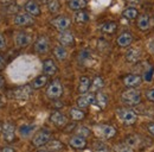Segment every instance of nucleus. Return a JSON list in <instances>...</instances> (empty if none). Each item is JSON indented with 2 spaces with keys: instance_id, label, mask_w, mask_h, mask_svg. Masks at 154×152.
I'll list each match as a JSON object with an SVG mask.
<instances>
[{
  "instance_id": "obj_15",
  "label": "nucleus",
  "mask_w": 154,
  "mask_h": 152,
  "mask_svg": "<svg viewBox=\"0 0 154 152\" xmlns=\"http://www.w3.org/2000/svg\"><path fill=\"white\" fill-rule=\"evenodd\" d=\"M133 35L129 33V32H123L121 33L117 39H116V44L120 46V48H127L132 43H133Z\"/></svg>"
},
{
  "instance_id": "obj_39",
  "label": "nucleus",
  "mask_w": 154,
  "mask_h": 152,
  "mask_svg": "<svg viewBox=\"0 0 154 152\" xmlns=\"http://www.w3.org/2000/svg\"><path fill=\"white\" fill-rule=\"evenodd\" d=\"M125 143L128 144L129 146L134 147L135 145H136V143H139V139H137V137H135V135H129V137L126 138V141H125Z\"/></svg>"
},
{
  "instance_id": "obj_36",
  "label": "nucleus",
  "mask_w": 154,
  "mask_h": 152,
  "mask_svg": "<svg viewBox=\"0 0 154 152\" xmlns=\"http://www.w3.org/2000/svg\"><path fill=\"white\" fill-rule=\"evenodd\" d=\"M115 151L116 152H134L133 151V147H132V146H129V145H128V144H126V143H121V144L116 145Z\"/></svg>"
},
{
  "instance_id": "obj_35",
  "label": "nucleus",
  "mask_w": 154,
  "mask_h": 152,
  "mask_svg": "<svg viewBox=\"0 0 154 152\" xmlns=\"http://www.w3.org/2000/svg\"><path fill=\"white\" fill-rule=\"evenodd\" d=\"M48 147H49V150H51V151L57 152V151H59V150H62L64 146H63V144H62L59 140H51V141L48 143Z\"/></svg>"
},
{
  "instance_id": "obj_11",
  "label": "nucleus",
  "mask_w": 154,
  "mask_h": 152,
  "mask_svg": "<svg viewBox=\"0 0 154 152\" xmlns=\"http://www.w3.org/2000/svg\"><path fill=\"white\" fill-rule=\"evenodd\" d=\"M35 23L33 17L30 16L29 13H18L14 17V24L18 26H30Z\"/></svg>"
},
{
  "instance_id": "obj_9",
  "label": "nucleus",
  "mask_w": 154,
  "mask_h": 152,
  "mask_svg": "<svg viewBox=\"0 0 154 152\" xmlns=\"http://www.w3.org/2000/svg\"><path fill=\"white\" fill-rule=\"evenodd\" d=\"M49 49H50V42H49L48 37H45V36L38 37V39L35 43V50L38 54L43 55V54H46L49 51Z\"/></svg>"
},
{
  "instance_id": "obj_26",
  "label": "nucleus",
  "mask_w": 154,
  "mask_h": 152,
  "mask_svg": "<svg viewBox=\"0 0 154 152\" xmlns=\"http://www.w3.org/2000/svg\"><path fill=\"white\" fill-rule=\"evenodd\" d=\"M95 105H96L98 108L101 109H104L108 105V96L102 93V92H98L96 94V99H95Z\"/></svg>"
},
{
  "instance_id": "obj_44",
  "label": "nucleus",
  "mask_w": 154,
  "mask_h": 152,
  "mask_svg": "<svg viewBox=\"0 0 154 152\" xmlns=\"http://www.w3.org/2000/svg\"><path fill=\"white\" fill-rule=\"evenodd\" d=\"M5 65H6V62H5L4 57L0 55V70H2V69L5 68Z\"/></svg>"
},
{
  "instance_id": "obj_10",
  "label": "nucleus",
  "mask_w": 154,
  "mask_h": 152,
  "mask_svg": "<svg viewBox=\"0 0 154 152\" xmlns=\"http://www.w3.org/2000/svg\"><path fill=\"white\" fill-rule=\"evenodd\" d=\"M50 121H51L55 126H57V127H64V126L68 125V119H66V116L63 113L58 112V111H55V112L51 113V115H50Z\"/></svg>"
},
{
  "instance_id": "obj_16",
  "label": "nucleus",
  "mask_w": 154,
  "mask_h": 152,
  "mask_svg": "<svg viewBox=\"0 0 154 152\" xmlns=\"http://www.w3.org/2000/svg\"><path fill=\"white\" fill-rule=\"evenodd\" d=\"M42 69H43L44 75H46V76L55 75V74L57 73V65H56V63H55L52 59H45V61L43 62Z\"/></svg>"
},
{
  "instance_id": "obj_33",
  "label": "nucleus",
  "mask_w": 154,
  "mask_h": 152,
  "mask_svg": "<svg viewBox=\"0 0 154 152\" xmlns=\"http://www.w3.org/2000/svg\"><path fill=\"white\" fill-rule=\"evenodd\" d=\"M154 75V68L153 67H147L145 69V71L142 73V80L146 81V82H151L153 80Z\"/></svg>"
},
{
  "instance_id": "obj_30",
  "label": "nucleus",
  "mask_w": 154,
  "mask_h": 152,
  "mask_svg": "<svg viewBox=\"0 0 154 152\" xmlns=\"http://www.w3.org/2000/svg\"><path fill=\"white\" fill-rule=\"evenodd\" d=\"M70 118L75 121H79V120H83L85 118V114L81 108H71L70 109Z\"/></svg>"
},
{
  "instance_id": "obj_8",
  "label": "nucleus",
  "mask_w": 154,
  "mask_h": 152,
  "mask_svg": "<svg viewBox=\"0 0 154 152\" xmlns=\"http://www.w3.org/2000/svg\"><path fill=\"white\" fill-rule=\"evenodd\" d=\"M95 99H96V95L93 94V93H88V94H83L81 95L78 99H77L76 103L78 108H87L89 107L90 105H94L95 103Z\"/></svg>"
},
{
  "instance_id": "obj_5",
  "label": "nucleus",
  "mask_w": 154,
  "mask_h": 152,
  "mask_svg": "<svg viewBox=\"0 0 154 152\" xmlns=\"http://www.w3.org/2000/svg\"><path fill=\"white\" fill-rule=\"evenodd\" d=\"M94 131H95V133H96L97 135H100V137H102L104 139H110V138L115 137L116 134V130L113 126L104 125V124L103 125H96L94 127Z\"/></svg>"
},
{
  "instance_id": "obj_24",
  "label": "nucleus",
  "mask_w": 154,
  "mask_h": 152,
  "mask_svg": "<svg viewBox=\"0 0 154 152\" xmlns=\"http://www.w3.org/2000/svg\"><path fill=\"white\" fill-rule=\"evenodd\" d=\"M68 6L70 10L78 12V11H82L87 6V0H69Z\"/></svg>"
},
{
  "instance_id": "obj_14",
  "label": "nucleus",
  "mask_w": 154,
  "mask_h": 152,
  "mask_svg": "<svg viewBox=\"0 0 154 152\" xmlns=\"http://www.w3.org/2000/svg\"><path fill=\"white\" fill-rule=\"evenodd\" d=\"M141 51L137 49V48H129L126 54H125V57H126V61L129 62V63H136L140 61L141 58Z\"/></svg>"
},
{
  "instance_id": "obj_40",
  "label": "nucleus",
  "mask_w": 154,
  "mask_h": 152,
  "mask_svg": "<svg viewBox=\"0 0 154 152\" xmlns=\"http://www.w3.org/2000/svg\"><path fill=\"white\" fill-rule=\"evenodd\" d=\"M146 99L149 100L151 102H154V89H149L146 92Z\"/></svg>"
},
{
  "instance_id": "obj_3",
  "label": "nucleus",
  "mask_w": 154,
  "mask_h": 152,
  "mask_svg": "<svg viewBox=\"0 0 154 152\" xmlns=\"http://www.w3.org/2000/svg\"><path fill=\"white\" fill-rule=\"evenodd\" d=\"M50 139H51V132L48 128H44L35 134V137L32 139V145L36 147H42L44 145H48Z\"/></svg>"
},
{
  "instance_id": "obj_17",
  "label": "nucleus",
  "mask_w": 154,
  "mask_h": 152,
  "mask_svg": "<svg viewBox=\"0 0 154 152\" xmlns=\"http://www.w3.org/2000/svg\"><path fill=\"white\" fill-rule=\"evenodd\" d=\"M25 11H26V13H29L32 17H37L40 14V7L35 0H29L25 4Z\"/></svg>"
},
{
  "instance_id": "obj_38",
  "label": "nucleus",
  "mask_w": 154,
  "mask_h": 152,
  "mask_svg": "<svg viewBox=\"0 0 154 152\" xmlns=\"http://www.w3.org/2000/svg\"><path fill=\"white\" fill-rule=\"evenodd\" d=\"M90 56H91L90 51L87 50V49H84V50H82V51L78 54V59H79V62H85V61H88V59L90 58Z\"/></svg>"
},
{
  "instance_id": "obj_12",
  "label": "nucleus",
  "mask_w": 154,
  "mask_h": 152,
  "mask_svg": "<svg viewBox=\"0 0 154 152\" xmlns=\"http://www.w3.org/2000/svg\"><path fill=\"white\" fill-rule=\"evenodd\" d=\"M16 135V128L14 125L11 122H6L2 125V137L6 141H12Z\"/></svg>"
},
{
  "instance_id": "obj_2",
  "label": "nucleus",
  "mask_w": 154,
  "mask_h": 152,
  "mask_svg": "<svg viewBox=\"0 0 154 152\" xmlns=\"http://www.w3.org/2000/svg\"><path fill=\"white\" fill-rule=\"evenodd\" d=\"M116 115H117V119L127 126L133 125L137 120V114L132 108H120L116 111Z\"/></svg>"
},
{
  "instance_id": "obj_25",
  "label": "nucleus",
  "mask_w": 154,
  "mask_h": 152,
  "mask_svg": "<svg viewBox=\"0 0 154 152\" xmlns=\"http://www.w3.org/2000/svg\"><path fill=\"white\" fill-rule=\"evenodd\" d=\"M100 30L103 33L112 35V33H114L116 30H117V24H116L115 21H107V23H104V24H102L100 26Z\"/></svg>"
},
{
  "instance_id": "obj_22",
  "label": "nucleus",
  "mask_w": 154,
  "mask_h": 152,
  "mask_svg": "<svg viewBox=\"0 0 154 152\" xmlns=\"http://www.w3.org/2000/svg\"><path fill=\"white\" fill-rule=\"evenodd\" d=\"M35 130H36V125L24 124L19 127V134L23 138H27V137H30L32 133L35 132Z\"/></svg>"
},
{
  "instance_id": "obj_13",
  "label": "nucleus",
  "mask_w": 154,
  "mask_h": 152,
  "mask_svg": "<svg viewBox=\"0 0 154 152\" xmlns=\"http://www.w3.org/2000/svg\"><path fill=\"white\" fill-rule=\"evenodd\" d=\"M136 25L139 27V30L141 31H147L151 29V17L146 13L140 14L136 19Z\"/></svg>"
},
{
  "instance_id": "obj_32",
  "label": "nucleus",
  "mask_w": 154,
  "mask_h": 152,
  "mask_svg": "<svg viewBox=\"0 0 154 152\" xmlns=\"http://www.w3.org/2000/svg\"><path fill=\"white\" fill-rule=\"evenodd\" d=\"M75 20H76L77 23H88L89 20H90V17H89V14L85 12V11H78L76 12V14H75Z\"/></svg>"
},
{
  "instance_id": "obj_1",
  "label": "nucleus",
  "mask_w": 154,
  "mask_h": 152,
  "mask_svg": "<svg viewBox=\"0 0 154 152\" xmlns=\"http://www.w3.org/2000/svg\"><path fill=\"white\" fill-rule=\"evenodd\" d=\"M141 99H142L141 93L139 90H136L135 88H129L121 94V101L123 102V105H126L128 107L137 106L141 102Z\"/></svg>"
},
{
  "instance_id": "obj_43",
  "label": "nucleus",
  "mask_w": 154,
  "mask_h": 152,
  "mask_svg": "<svg viewBox=\"0 0 154 152\" xmlns=\"http://www.w3.org/2000/svg\"><path fill=\"white\" fill-rule=\"evenodd\" d=\"M0 152H16L14 149H12V147H10V146H5V147H2Z\"/></svg>"
},
{
  "instance_id": "obj_45",
  "label": "nucleus",
  "mask_w": 154,
  "mask_h": 152,
  "mask_svg": "<svg viewBox=\"0 0 154 152\" xmlns=\"http://www.w3.org/2000/svg\"><path fill=\"white\" fill-rule=\"evenodd\" d=\"M4 84H5V80H4V77L0 75V89L4 87Z\"/></svg>"
},
{
  "instance_id": "obj_42",
  "label": "nucleus",
  "mask_w": 154,
  "mask_h": 152,
  "mask_svg": "<svg viewBox=\"0 0 154 152\" xmlns=\"http://www.w3.org/2000/svg\"><path fill=\"white\" fill-rule=\"evenodd\" d=\"M147 130H148V132L151 133L152 135H154V122H151V124H148V126H147Z\"/></svg>"
},
{
  "instance_id": "obj_41",
  "label": "nucleus",
  "mask_w": 154,
  "mask_h": 152,
  "mask_svg": "<svg viewBox=\"0 0 154 152\" xmlns=\"http://www.w3.org/2000/svg\"><path fill=\"white\" fill-rule=\"evenodd\" d=\"M5 46H6V40H5V37H4L2 35H0V50H2Z\"/></svg>"
},
{
  "instance_id": "obj_18",
  "label": "nucleus",
  "mask_w": 154,
  "mask_h": 152,
  "mask_svg": "<svg viewBox=\"0 0 154 152\" xmlns=\"http://www.w3.org/2000/svg\"><path fill=\"white\" fill-rule=\"evenodd\" d=\"M69 144L70 146H72L74 149L77 150H81V149H84L87 146V140L85 138L81 137V135H72L70 139H69Z\"/></svg>"
},
{
  "instance_id": "obj_6",
  "label": "nucleus",
  "mask_w": 154,
  "mask_h": 152,
  "mask_svg": "<svg viewBox=\"0 0 154 152\" xmlns=\"http://www.w3.org/2000/svg\"><path fill=\"white\" fill-rule=\"evenodd\" d=\"M51 25H54L58 31L64 32V31H66L70 27L71 20H70V18H68L66 16H58V17H56V18H54L51 20Z\"/></svg>"
},
{
  "instance_id": "obj_34",
  "label": "nucleus",
  "mask_w": 154,
  "mask_h": 152,
  "mask_svg": "<svg viewBox=\"0 0 154 152\" xmlns=\"http://www.w3.org/2000/svg\"><path fill=\"white\" fill-rule=\"evenodd\" d=\"M48 8L50 13H57L60 8V5L58 2V0H49L48 1Z\"/></svg>"
},
{
  "instance_id": "obj_23",
  "label": "nucleus",
  "mask_w": 154,
  "mask_h": 152,
  "mask_svg": "<svg viewBox=\"0 0 154 152\" xmlns=\"http://www.w3.org/2000/svg\"><path fill=\"white\" fill-rule=\"evenodd\" d=\"M139 13H137V10L134 6H129V7H126L122 12V17L127 20H134L137 18Z\"/></svg>"
},
{
  "instance_id": "obj_31",
  "label": "nucleus",
  "mask_w": 154,
  "mask_h": 152,
  "mask_svg": "<svg viewBox=\"0 0 154 152\" xmlns=\"http://www.w3.org/2000/svg\"><path fill=\"white\" fill-rule=\"evenodd\" d=\"M104 86V81L101 76H95V78L91 82V90L96 92V90H100L102 87Z\"/></svg>"
},
{
  "instance_id": "obj_21",
  "label": "nucleus",
  "mask_w": 154,
  "mask_h": 152,
  "mask_svg": "<svg viewBox=\"0 0 154 152\" xmlns=\"http://www.w3.org/2000/svg\"><path fill=\"white\" fill-rule=\"evenodd\" d=\"M91 88V81L88 76H82L79 78V83H78V92L81 94H85L89 89Z\"/></svg>"
},
{
  "instance_id": "obj_7",
  "label": "nucleus",
  "mask_w": 154,
  "mask_h": 152,
  "mask_svg": "<svg viewBox=\"0 0 154 152\" xmlns=\"http://www.w3.org/2000/svg\"><path fill=\"white\" fill-rule=\"evenodd\" d=\"M122 81H123V84L129 89V88L139 87L143 80H142V76L137 75V74H129V75L125 76L122 78Z\"/></svg>"
},
{
  "instance_id": "obj_4",
  "label": "nucleus",
  "mask_w": 154,
  "mask_h": 152,
  "mask_svg": "<svg viewBox=\"0 0 154 152\" xmlns=\"http://www.w3.org/2000/svg\"><path fill=\"white\" fill-rule=\"evenodd\" d=\"M46 95L49 99L51 100H56V99H59L62 95H63V86L62 83L58 81V80H55L50 83V86L48 87L46 89Z\"/></svg>"
},
{
  "instance_id": "obj_46",
  "label": "nucleus",
  "mask_w": 154,
  "mask_h": 152,
  "mask_svg": "<svg viewBox=\"0 0 154 152\" xmlns=\"http://www.w3.org/2000/svg\"><path fill=\"white\" fill-rule=\"evenodd\" d=\"M38 152H49V151H44V150H42V151H38Z\"/></svg>"
},
{
  "instance_id": "obj_27",
  "label": "nucleus",
  "mask_w": 154,
  "mask_h": 152,
  "mask_svg": "<svg viewBox=\"0 0 154 152\" xmlns=\"http://www.w3.org/2000/svg\"><path fill=\"white\" fill-rule=\"evenodd\" d=\"M31 88L32 87H29V86H23L20 88H17L14 90V96L17 99H27L31 94Z\"/></svg>"
},
{
  "instance_id": "obj_28",
  "label": "nucleus",
  "mask_w": 154,
  "mask_h": 152,
  "mask_svg": "<svg viewBox=\"0 0 154 152\" xmlns=\"http://www.w3.org/2000/svg\"><path fill=\"white\" fill-rule=\"evenodd\" d=\"M46 83H48V76L46 75H39V76H37L33 81H32L31 87H32V89H40V88H42V87H44Z\"/></svg>"
},
{
  "instance_id": "obj_20",
  "label": "nucleus",
  "mask_w": 154,
  "mask_h": 152,
  "mask_svg": "<svg viewBox=\"0 0 154 152\" xmlns=\"http://www.w3.org/2000/svg\"><path fill=\"white\" fill-rule=\"evenodd\" d=\"M14 40H16L17 46L23 48V46H26V45L30 44V42H31V36H30L29 33H26V32H18V33L16 35Z\"/></svg>"
},
{
  "instance_id": "obj_19",
  "label": "nucleus",
  "mask_w": 154,
  "mask_h": 152,
  "mask_svg": "<svg viewBox=\"0 0 154 152\" xmlns=\"http://www.w3.org/2000/svg\"><path fill=\"white\" fill-rule=\"evenodd\" d=\"M58 40L60 43V45L63 46H70L75 43V38H74V35L68 32V31H64V32H60L59 36H58Z\"/></svg>"
},
{
  "instance_id": "obj_37",
  "label": "nucleus",
  "mask_w": 154,
  "mask_h": 152,
  "mask_svg": "<svg viewBox=\"0 0 154 152\" xmlns=\"http://www.w3.org/2000/svg\"><path fill=\"white\" fill-rule=\"evenodd\" d=\"M76 133H77V135H81V137H83V138H87V137L90 135L91 132H90L89 128H87V127H84V126H79V127H77Z\"/></svg>"
},
{
  "instance_id": "obj_29",
  "label": "nucleus",
  "mask_w": 154,
  "mask_h": 152,
  "mask_svg": "<svg viewBox=\"0 0 154 152\" xmlns=\"http://www.w3.org/2000/svg\"><path fill=\"white\" fill-rule=\"evenodd\" d=\"M54 55H55V57L57 58L58 61H64L66 58V56H68V51H66L65 46L58 44L54 49Z\"/></svg>"
}]
</instances>
